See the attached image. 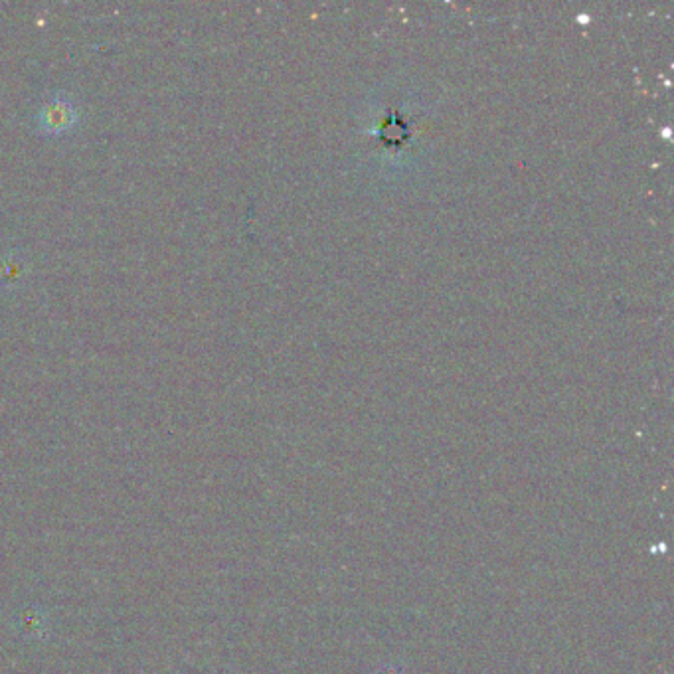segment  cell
<instances>
[{"mask_svg":"<svg viewBox=\"0 0 674 674\" xmlns=\"http://www.w3.org/2000/svg\"><path fill=\"white\" fill-rule=\"evenodd\" d=\"M78 119H80V109H78L76 99L68 93H52L38 107L34 115V125H36V131L48 137H58L74 129Z\"/></svg>","mask_w":674,"mask_h":674,"instance_id":"1","label":"cell"},{"mask_svg":"<svg viewBox=\"0 0 674 674\" xmlns=\"http://www.w3.org/2000/svg\"><path fill=\"white\" fill-rule=\"evenodd\" d=\"M26 273V263L20 255L8 253L0 257V285H14L18 283Z\"/></svg>","mask_w":674,"mask_h":674,"instance_id":"2","label":"cell"},{"mask_svg":"<svg viewBox=\"0 0 674 674\" xmlns=\"http://www.w3.org/2000/svg\"><path fill=\"white\" fill-rule=\"evenodd\" d=\"M372 674H410L408 673V669L402 665V663H398V661H388V663H382L380 667H376L374 671H372Z\"/></svg>","mask_w":674,"mask_h":674,"instance_id":"3","label":"cell"}]
</instances>
